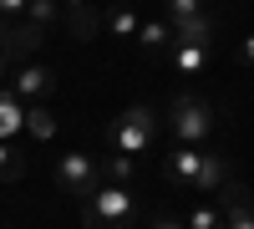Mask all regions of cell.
Masks as SVG:
<instances>
[{
    "instance_id": "cell-1",
    "label": "cell",
    "mask_w": 254,
    "mask_h": 229,
    "mask_svg": "<svg viewBox=\"0 0 254 229\" xmlns=\"http://www.w3.org/2000/svg\"><path fill=\"white\" fill-rule=\"evenodd\" d=\"M137 194L127 183H102L92 199H81V229H132Z\"/></svg>"
},
{
    "instance_id": "cell-2",
    "label": "cell",
    "mask_w": 254,
    "mask_h": 229,
    "mask_svg": "<svg viewBox=\"0 0 254 229\" xmlns=\"http://www.w3.org/2000/svg\"><path fill=\"white\" fill-rule=\"evenodd\" d=\"M168 128H173L178 143H188V148H203V143L219 133V112L208 107L198 92H173V102H168Z\"/></svg>"
},
{
    "instance_id": "cell-3",
    "label": "cell",
    "mask_w": 254,
    "mask_h": 229,
    "mask_svg": "<svg viewBox=\"0 0 254 229\" xmlns=\"http://www.w3.org/2000/svg\"><path fill=\"white\" fill-rule=\"evenodd\" d=\"M112 148L117 153H147L153 148V138H158V107H147V102H132V107H127L117 122H112Z\"/></svg>"
},
{
    "instance_id": "cell-4",
    "label": "cell",
    "mask_w": 254,
    "mask_h": 229,
    "mask_svg": "<svg viewBox=\"0 0 254 229\" xmlns=\"http://www.w3.org/2000/svg\"><path fill=\"white\" fill-rule=\"evenodd\" d=\"M56 183H61V194H71V199H92L102 183V158H92V153H81V148H71V153H61L56 158Z\"/></svg>"
},
{
    "instance_id": "cell-5",
    "label": "cell",
    "mask_w": 254,
    "mask_h": 229,
    "mask_svg": "<svg viewBox=\"0 0 254 229\" xmlns=\"http://www.w3.org/2000/svg\"><path fill=\"white\" fill-rule=\"evenodd\" d=\"M56 72L51 67H41V61H20V67L10 72V81H5V92L10 97H20V102H26V107H31V102H46L51 92H56Z\"/></svg>"
},
{
    "instance_id": "cell-6",
    "label": "cell",
    "mask_w": 254,
    "mask_h": 229,
    "mask_svg": "<svg viewBox=\"0 0 254 229\" xmlns=\"http://www.w3.org/2000/svg\"><path fill=\"white\" fill-rule=\"evenodd\" d=\"M203 153L208 148H188V143H178V148L163 158V183H168V189H188V194H193V183L203 173Z\"/></svg>"
},
{
    "instance_id": "cell-7",
    "label": "cell",
    "mask_w": 254,
    "mask_h": 229,
    "mask_svg": "<svg viewBox=\"0 0 254 229\" xmlns=\"http://www.w3.org/2000/svg\"><path fill=\"white\" fill-rule=\"evenodd\" d=\"M224 204V229H254V199L239 178H229L224 183V194H214Z\"/></svg>"
},
{
    "instance_id": "cell-8",
    "label": "cell",
    "mask_w": 254,
    "mask_h": 229,
    "mask_svg": "<svg viewBox=\"0 0 254 229\" xmlns=\"http://www.w3.org/2000/svg\"><path fill=\"white\" fill-rule=\"evenodd\" d=\"M168 61H173V72H178V76H203V72H208V61H214V46H203V41H178V36H173Z\"/></svg>"
},
{
    "instance_id": "cell-9",
    "label": "cell",
    "mask_w": 254,
    "mask_h": 229,
    "mask_svg": "<svg viewBox=\"0 0 254 229\" xmlns=\"http://www.w3.org/2000/svg\"><path fill=\"white\" fill-rule=\"evenodd\" d=\"M229 178H234V163L224 158V148H208V153H203V173H198V183H193V194H198V199H214V194H224Z\"/></svg>"
},
{
    "instance_id": "cell-10",
    "label": "cell",
    "mask_w": 254,
    "mask_h": 229,
    "mask_svg": "<svg viewBox=\"0 0 254 229\" xmlns=\"http://www.w3.org/2000/svg\"><path fill=\"white\" fill-rule=\"evenodd\" d=\"M102 31L107 36H137L142 31V15L132 0H112V5H102Z\"/></svg>"
},
{
    "instance_id": "cell-11",
    "label": "cell",
    "mask_w": 254,
    "mask_h": 229,
    "mask_svg": "<svg viewBox=\"0 0 254 229\" xmlns=\"http://www.w3.org/2000/svg\"><path fill=\"white\" fill-rule=\"evenodd\" d=\"M20 128H26V102L10 97V92H0V143H15Z\"/></svg>"
},
{
    "instance_id": "cell-12",
    "label": "cell",
    "mask_w": 254,
    "mask_h": 229,
    "mask_svg": "<svg viewBox=\"0 0 254 229\" xmlns=\"http://www.w3.org/2000/svg\"><path fill=\"white\" fill-rule=\"evenodd\" d=\"M26 133L36 143H51L56 138V112H51V102H31L26 107Z\"/></svg>"
},
{
    "instance_id": "cell-13",
    "label": "cell",
    "mask_w": 254,
    "mask_h": 229,
    "mask_svg": "<svg viewBox=\"0 0 254 229\" xmlns=\"http://www.w3.org/2000/svg\"><path fill=\"white\" fill-rule=\"evenodd\" d=\"M97 31H102V10H97V5L66 10V36H71V41H92Z\"/></svg>"
},
{
    "instance_id": "cell-14",
    "label": "cell",
    "mask_w": 254,
    "mask_h": 229,
    "mask_svg": "<svg viewBox=\"0 0 254 229\" xmlns=\"http://www.w3.org/2000/svg\"><path fill=\"white\" fill-rule=\"evenodd\" d=\"M102 178L107 183H127L132 189V178H137V163H132V153H102Z\"/></svg>"
},
{
    "instance_id": "cell-15",
    "label": "cell",
    "mask_w": 254,
    "mask_h": 229,
    "mask_svg": "<svg viewBox=\"0 0 254 229\" xmlns=\"http://www.w3.org/2000/svg\"><path fill=\"white\" fill-rule=\"evenodd\" d=\"M137 41H142V51H168L173 46V20H142V31H137Z\"/></svg>"
},
{
    "instance_id": "cell-16",
    "label": "cell",
    "mask_w": 254,
    "mask_h": 229,
    "mask_svg": "<svg viewBox=\"0 0 254 229\" xmlns=\"http://www.w3.org/2000/svg\"><path fill=\"white\" fill-rule=\"evenodd\" d=\"M26 168H31V163L15 153V143H0V183H20Z\"/></svg>"
},
{
    "instance_id": "cell-17",
    "label": "cell",
    "mask_w": 254,
    "mask_h": 229,
    "mask_svg": "<svg viewBox=\"0 0 254 229\" xmlns=\"http://www.w3.org/2000/svg\"><path fill=\"white\" fill-rule=\"evenodd\" d=\"M224 224V204L219 199H203L193 214H188V229H219Z\"/></svg>"
},
{
    "instance_id": "cell-18",
    "label": "cell",
    "mask_w": 254,
    "mask_h": 229,
    "mask_svg": "<svg viewBox=\"0 0 254 229\" xmlns=\"http://www.w3.org/2000/svg\"><path fill=\"white\" fill-rule=\"evenodd\" d=\"M26 20H31V26H41V31H51L56 20H61V0H31Z\"/></svg>"
},
{
    "instance_id": "cell-19",
    "label": "cell",
    "mask_w": 254,
    "mask_h": 229,
    "mask_svg": "<svg viewBox=\"0 0 254 229\" xmlns=\"http://www.w3.org/2000/svg\"><path fill=\"white\" fill-rule=\"evenodd\" d=\"M163 15H168V20H188V15H203V0H163Z\"/></svg>"
},
{
    "instance_id": "cell-20",
    "label": "cell",
    "mask_w": 254,
    "mask_h": 229,
    "mask_svg": "<svg viewBox=\"0 0 254 229\" xmlns=\"http://www.w3.org/2000/svg\"><path fill=\"white\" fill-rule=\"evenodd\" d=\"M31 10V0H0V15H10V20H26Z\"/></svg>"
},
{
    "instance_id": "cell-21",
    "label": "cell",
    "mask_w": 254,
    "mask_h": 229,
    "mask_svg": "<svg viewBox=\"0 0 254 229\" xmlns=\"http://www.w3.org/2000/svg\"><path fill=\"white\" fill-rule=\"evenodd\" d=\"M147 229H188V219H178V214H153Z\"/></svg>"
},
{
    "instance_id": "cell-22",
    "label": "cell",
    "mask_w": 254,
    "mask_h": 229,
    "mask_svg": "<svg viewBox=\"0 0 254 229\" xmlns=\"http://www.w3.org/2000/svg\"><path fill=\"white\" fill-rule=\"evenodd\" d=\"M10 41H15V20H10V15H0V51H5Z\"/></svg>"
},
{
    "instance_id": "cell-23",
    "label": "cell",
    "mask_w": 254,
    "mask_h": 229,
    "mask_svg": "<svg viewBox=\"0 0 254 229\" xmlns=\"http://www.w3.org/2000/svg\"><path fill=\"white\" fill-rule=\"evenodd\" d=\"M10 72H15V56H10V51H0V81H10Z\"/></svg>"
},
{
    "instance_id": "cell-24",
    "label": "cell",
    "mask_w": 254,
    "mask_h": 229,
    "mask_svg": "<svg viewBox=\"0 0 254 229\" xmlns=\"http://www.w3.org/2000/svg\"><path fill=\"white\" fill-rule=\"evenodd\" d=\"M239 56H244L249 67H254V36H244V41H239Z\"/></svg>"
},
{
    "instance_id": "cell-25",
    "label": "cell",
    "mask_w": 254,
    "mask_h": 229,
    "mask_svg": "<svg viewBox=\"0 0 254 229\" xmlns=\"http://www.w3.org/2000/svg\"><path fill=\"white\" fill-rule=\"evenodd\" d=\"M61 5H66V10H81V5H92V0H61Z\"/></svg>"
},
{
    "instance_id": "cell-26",
    "label": "cell",
    "mask_w": 254,
    "mask_h": 229,
    "mask_svg": "<svg viewBox=\"0 0 254 229\" xmlns=\"http://www.w3.org/2000/svg\"><path fill=\"white\" fill-rule=\"evenodd\" d=\"M102 5H112V0H102Z\"/></svg>"
},
{
    "instance_id": "cell-27",
    "label": "cell",
    "mask_w": 254,
    "mask_h": 229,
    "mask_svg": "<svg viewBox=\"0 0 254 229\" xmlns=\"http://www.w3.org/2000/svg\"><path fill=\"white\" fill-rule=\"evenodd\" d=\"M249 5H254V0H249Z\"/></svg>"
},
{
    "instance_id": "cell-28",
    "label": "cell",
    "mask_w": 254,
    "mask_h": 229,
    "mask_svg": "<svg viewBox=\"0 0 254 229\" xmlns=\"http://www.w3.org/2000/svg\"><path fill=\"white\" fill-rule=\"evenodd\" d=\"M0 229H5V224H0Z\"/></svg>"
},
{
    "instance_id": "cell-29",
    "label": "cell",
    "mask_w": 254,
    "mask_h": 229,
    "mask_svg": "<svg viewBox=\"0 0 254 229\" xmlns=\"http://www.w3.org/2000/svg\"><path fill=\"white\" fill-rule=\"evenodd\" d=\"M219 229H224V224H219Z\"/></svg>"
}]
</instances>
